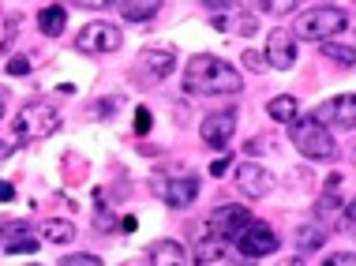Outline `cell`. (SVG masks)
Masks as SVG:
<instances>
[{
    "mask_svg": "<svg viewBox=\"0 0 356 266\" xmlns=\"http://www.w3.org/2000/svg\"><path fill=\"white\" fill-rule=\"evenodd\" d=\"M42 240H49V244H56V248H64V244L75 240V225L64 222V217H49V222L42 225Z\"/></svg>",
    "mask_w": 356,
    "mask_h": 266,
    "instance_id": "cell-20",
    "label": "cell"
},
{
    "mask_svg": "<svg viewBox=\"0 0 356 266\" xmlns=\"http://www.w3.org/2000/svg\"><path fill=\"white\" fill-rule=\"evenodd\" d=\"M12 199H15V188L8 180H0V203H12Z\"/></svg>",
    "mask_w": 356,
    "mask_h": 266,
    "instance_id": "cell-34",
    "label": "cell"
},
{
    "mask_svg": "<svg viewBox=\"0 0 356 266\" xmlns=\"http://www.w3.org/2000/svg\"><path fill=\"white\" fill-rule=\"evenodd\" d=\"M147 131H150V109L139 106V113H136V135H147Z\"/></svg>",
    "mask_w": 356,
    "mask_h": 266,
    "instance_id": "cell-27",
    "label": "cell"
},
{
    "mask_svg": "<svg viewBox=\"0 0 356 266\" xmlns=\"http://www.w3.org/2000/svg\"><path fill=\"white\" fill-rule=\"evenodd\" d=\"M270 68L277 72H289L296 64V45H293V34L289 31H274L270 38H266V56H263Z\"/></svg>",
    "mask_w": 356,
    "mask_h": 266,
    "instance_id": "cell-11",
    "label": "cell"
},
{
    "mask_svg": "<svg viewBox=\"0 0 356 266\" xmlns=\"http://www.w3.org/2000/svg\"><path fill=\"white\" fill-rule=\"evenodd\" d=\"M120 229H124V233H136V229H139V222H136V214H128V217H120Z\"/></svg>",
    "mask_w": 356,
    "mask_h": 266,
    "instance_id": "cell-35",
    "label": "cell"
},
{
    "mask_svg": "<svg viewBox=\"0 0 356 266\" xmlns=\"http://www.w3.org/2000/svg\"><path fill=\"white\" fill-rule=\"evenodd\" d=\"M277 244H282V240H277V233H274L266 222H255V217L236 233V248H240V255H252V259H259V255H274Z\"/></svg>",
    "mask_w": 356,
    "mask_h": 266,
    "instance_id": "cell-5",
    "label": "cell"
},
{
    "mask_svg": "<svg viewBox=\"0 0 356 266\" xmlns=\"http://www.w3.org/2000/svg\"><path fill=\"white\" fill-rule=\"evenodd\" d=\"M349 26V15L341 8H312V12L296 15V38L304 42H334V34H341Z\"/></svg>",
    "mask_w": 356,
    "mask_h": 266,
    "instance_id": "cell-4",
    "label": "cell"
},
{
    "mask_svg": "<svg viewBox=\"0 0 356 266\" xmlns=\"http://www.w3.org/2000/svg\"><path fill=\"white\" fill-rule=\"evenodd\" d=\"M315 120H319V124H338V128L349 131V128H353V120H356V98H353V94L330 98L319 113H315Z\"/></svg>",
    "mask_w": 356,
    "mask_h": 266,
    "instance_id": "cell-12",
    "label": "cell"
},
{
    "mask_svg": "<svg viewBox=\"0 0 356 266\" xmlns=\"http://www.w3.org/2000/svg\"><path fill=\"white\" fill-rule=\"evenodd\" d=\"M117 8H120L124 19H131V23H147V19L158 15L161 0H117Z\"/></svg>",
    "mask_w": 356,
    "mask_h": 266,
    "instance_id": "cell-17",
    "label": "cell"
},
{
    "mask_svg": "<svg viewBox=\"0 0 356 266\" xmlns=\"http://www.w3.org/2000/svg\"><path fill=\"white\" fill-rule=\"evenodd\" d=\"M214 26L218 31H225V34H240V38H252L255 34V15L248 12H214Z\"/></svg>",
    "mask_w": 356,
    "mask_h": 266,
    "instance_id": "cell-15",
    "label": "cell"
},
{
    "mask_svg": "<svg viewBox=\"0 0 356 266\" xmlns=\"http://www.w3.org/2000/svg\"><path fill=\"white\" fill-rule=\"evenodd\" d=\"M289 135H293V147L300 150L304 158H315V161H330L338 154V139H334V131L319 124L315 117H296L293 124H289Z\"/></svg>",
    "mask_w": 356,
    "mask_h": 266,
    "instance_id": "cell-2",
    "label": "cell"
},
{
    "mask_svg": "<svg viewBox=\"0 0 356 266\" xmlns=\"http://www.w3.org/2000/svg\"><path fill=\"white\" fill-rule=\"evenodd\" d=\"M31 72V60L26 56H15V60H8V75H26Z\"/></svg>",
    "mask_w": 356,
    "mask_h": 266,
    "instance_id": "cell-28",
    "label": "cell"
},
{
    "mask_svg": "<svg viewBox=\"0 0 356 266\" xmlns=\"http://www.w3.org/2000/svg\"><path fill=\"white\" fill-rule=\"evenodd\" d=\"M203 4H207V8H225L229 0H203Z\"/></svg>",
    "mask_w": 356,
    "mask_h": 266,
    "instance_id": "cell-38",
    "label": "cell"
},
{
    "mask_svg": "<svg viewBox=\"0 0 356 266\" xmlns=\"http://www.w3.org/2000/svg\"><path fill=\"white\" fill-rule=\"evenodd\" d=\"M161 195H165V206H172V210H184V206H191L199 199V180L195 176H172Z\"/></svg>",
    "mask_w": 356,
    "mask_h": 266,
    "instance_id": "cell-14",
    "label": "cell"
},
{
    "mask_svg": "<svg viewBox=\"0 0 356 266\" xmlns=\"http://www.w3.org/2000/svg\"><path fill=\"white\" fill-rule=\"evenodd\" d=\"M338 229L341 233H353V203L341 206V217H338Z\"/></svg>",
    "mask_w": 356,
    "mask_h": 266,
    "instance_id": "cell-30",
    "label": "cell"
},
{
    "mask_svg": "<svg viewBox=\"0 0 356 266\" xmlns=\"http://www.w3.org/2000/svg\"><path fill=\"white\" fill-rule=\"evenodd\" d=\"M120 45H124V38L113 23H86L79 38H75V49L79 53H117Z\"/></svg>",
    "mask_w": 356,
    "mask_h": 266,
    "instance_id": "cell-6",
    "label": "cell"
},
{
    "mask_svg": "<svg viewBox=\"0 0 356 266\" xmlns=\"http://www.w3.org/2000/svg\"><path fill=\"white\" fill-rule=\"evenodd\" d=\"M72 4H79V8H90V12H102V8H109L113 0H72Z\"/></svg>",
    "mask_w": 356,
    "mask_h": 266,
    "instance_id": "cell-31",
    "label": "cell"
},
{
    "mask_svg": "<svg viewBox=\"0 0 356 266\" xmlns=\"http://www.w3.org/2000/svg\"><path fill=\"white\" fill-rule=\"evenodd\" d=\"M184 90L199 94V98H218V94H240L244 90V75H236V68L221 56L199 53L188 60L184 68Z\"/></svg>",
    "mask_w": 356,
    "mask_h": 266,
    "instance_id": "cell-1",
    "label": "cell"
},
{
    "mask_svg": "<svg viewBox=\"0 0 356 266\" xmlns=\"http://www.w3.org/2000/svg\"><path fill=\"white\" fill-rule=\"evenodd\" d=\"M150 266H188V251L177 240H158L150 244Z\"/></svg>",
    "mask_w": 356,
    "mask_h": 266,
    "instance_id": "cell-16",
    "label": "cell"
},
{
    "mask_svg": "<svg viewBox=\"0 0 356 266\" xmlns=\"http://www.w3.org/2000/svg\"><path fill=\"white\" fill-rule=\"evenodd\" d=\"M64 26H68V15H64V8L49 4V8H42V12H38V31H42L45 38L64 34Z\"/></svg>",
    "mask_w": 356,
    "mask_h": 266,
    "instance_id": "cell-19",
    "label": "cell"
},
{
    "mask_svg": "<svg viewBox=\"0 0 356 266\" xmlns=\"http://www.w3.org/2000/svg\"><path fill=\"white\" fill-rule=\"evenodd\" d=\"M113 109H117V101H113V98H102L98 109H90V117H98V120H102V117H113Z\"/></svg>",
    "mask_w": 356,
    "mask_h": 266,
    "instance_id": "cell-29",
    "label": "cell"
},
{
    "mask_svg": "<svg viewBox=\"0 0 356 266\" xmlns=\"http://www.w3.org/2000/svg\"><path fill=\"white\" fill-rule=\"evenodd\" d=\"M244 64H248V68H263L266 60H263V53H252V49H248V53H244Z\"/></svg>",
    "mask_w": 356,
    "mask_h": 266,
    "instance_id": "cell-32",
    "label": "cell"
},
{
    "mask_svg": "<svg viewBox=\"0 0 356 266\" xmlns=\"http://www.w3.org/2000/svg\"><path fill=\"white\" fill-rule=\"evenodd\" d=\"M0 244H4L8 255H34L38 244H42V236L34 233V225H26V222L15 217V222L0 225Z\"/></svg>",
    "mask_w": 356,
    "mask_h": 266,
    "instance_id": "cell-9",
    "label": "cell"
},
{
    "mask_svg": "<svg viewBox=\"0 0 356 266\" xmlns=\"http://www.w3.org/2000/svg\"><path fill=\"white\" fill-rule=\"evenodd\" d=\"M296 4H300V0H263V12H270V15H293Z\"/></svg>",
    "mask_w": 356,
    "mask_h": 266,
    "instance_id": "cell-24",
    "label": "cell"
},
{
    "mask_svg": "<svg viewBox=\"0 0 356 266\" xmlns=\"http://www.w3.org/2000/svg\"><path fill=\"white\" fill-rule=\"evenodd\" d=\"M139 68L154 75V79H165V75H172V68H177V53L169 49V45H147V49L139 53Z\"/></svg>",
    "mask_w": 356,
    "mask_h": 266,
    "instance_id": "cell-13",
    "label": "cell"
},
{
    "mask_svg": "<svg viewBox=\"0 0 356 266\" xmlns=\"http://www.w3.org/2000/svg\"><path fill=\"white\" fill-rule=\"evenodd\" d=\"M218 259H225V244L221 240H203V244H195V251H191V263L195 266H210Z\"/></svg>",
    "mask_w": 356,
    "mask_h": 266,
    "instance_id": "cell-22",
    "label": "cell"
},
{
    "mask_svg": "<svg viewBox=\"0 0 356 266\" xmlns=\"http://www.w3.org/2000/svg\"><path fill=\"white\" fill-rule=\"evenodd\" d=\"M274 266H304V259H300V255H289V259H282V263H274Z\"/></svg>",
    "mask_w": 356,
    "mask_h": 266,
    "instance_id": "cell-36",
    "label": "cell"
},
{
    "mask_svg": "<svg viewBox=\"0 0 356 266\" xmlns=\"http://www.w3.org/2000/svg\"><path fill=\"white\" fill-rule=\"evenodd\" d=\"M229 165H233L229 158H218L214 165H210V176H225V169H229Z\"/></svg>",
    "mask_w": 356,
    "mask_h": 266,
    "instance_id": "cell-33",
    "label": "cell"
},
{
    "mask_svg": "<svg viewBox=\"0 0 356 266\" xmlns=\"http://www.w3.org/2000/svg\"><path fill=\"white\" fill-rule=\"evenodd\" d=\"M248 222H252V210H248V206H240V203H229V206L210 210L207 229H210V236H218V240H229V236H236Z\"/></svg>",
    "mask_w": 356,
    "mask_h": 266,
    "instance_id": "cell-8",
    "label": "cell"
},
{
    "mask_svg": "<svg viewBox=\"0 0 356 266\" xmlns=\"http://www.w3.org/2000/svg\"><path fill=\"white\" fill-rule=\"evenodd\" d=\"M60 266H102L98 255H86V251H75V255H60Z\"/></svg>",
    "mask_w": 356,
    "mask_h": 266,
    "instance_id": "cell-25",
    "label": "cell"
},
{
    "mask_svg": "<svg viewBox=\"0 0 356 266\" xmlns=\"http://www.w3.org/2000/svg\"><path fill=\"white\" fill-rule=\"evenodd\" d=\"M8 154H12V142H0V161H4Z\"/></svg>",
    "mask_w": 356,
    "mask_h": 266,
    "instance_id": "cell-37",
    "label": "cell"
},
{
    "mask_svg": "<svg viewBox=\"0 0 356 266\" xmlns=\"http://www.w3.org/2000/svg\"><path fill=\"white\" fill-rule=\"evenodd\" d=\"M323 266H356V255L353 251H338V255H330Z\"/></svg>",
    "mask_w": 356,
    "mask_h": 266,
    "instance_id": "cell-26",
    "label": "cell"
},
{
    "mask_svg": "<svg viewBox=\"0 0 356 266\" xmlns=\"http://www.w3.org/2000/svg\"><path fill=\"white\" fill-rule=\"evenodd\" d=\"M266 113H270V120H277V124H293L300 117V106H296L293 94H277V98L266 101Z\"/></svg>",
    "mask_w": 356,
    "mask_h": 266,
    "instance_id": "cell-18",
    "label": "cell"
},
{
    "mask_svg": "<svg viewBox=\"0 0 356 266\" xmlns=\"http://www.w3.org/2000/svg\"><path fill=\"white\" fill-rule=\"evenodd\" d=\"M0 117H4V94H0Z\"/></svg>",
    "mask_w": 356,
    "mask_h": 266,
    "instance_id": "cell-39",
    "label": "cell"
},
{
    "mask_svg": "<svg viewBox=\"0 0 356 266\" xmlns=\"http://www.w3.org/2000/svg\"><path fill=\"white\" fill-rule=\"evenodd\" d=\"M199 135H203L207 147L225 150L229 142H233V135H236V109L229 106V109H218V113H210V117H203Z\"/></svg>",
    "mask_w": 356,
    "mask_h": 266,
    "instance_id": "cell-7",
    "label": "cell"
},
{
    "mask_svg": "<svg viewBox=\"0 0 356 266\" xmlns=\"http://www.w3.org/2000/svg\"><path fill=\"white\" fill-rule=\"evenodd\" d=\"M236 188L248 199H263L274 188V173L259 161H244V165H236Z\"/></svg>",
    "mask_w": 356,
    "mask_h": 266,
    "instance_id": "cell-10",
    "label": "cell"
},
{
    "mask_svg": "<svg viewBox=\"0 0 356 266\" xmlns=\"http://www.w3.org/2000/svg\"><path fill=\"white\" fill-rule=\"evenodd\" d=\"M323 244H326V229H323L319 222H307V225H300V229H296V251H300V255L323 248Z\"/></svg>",
    "mask_w": 356,
    "mask_h": 266,
    "instance_id": "cell-21",
    "label": "cell"
},
{
    "mask_svg": "<svg viewBox=\"0 0 356 266\" xmlns=\"http://www.w3.org/2000/svg\"><path fill=\"white\" fill-rule=\"evenodd\" d=\"M323 53L330 56V60H338V64H345V68H353V45H323Z\"/></svg>",
    "mask_w": 356,
    "mask_h": 266,
    "instance_id": "cell-23",
    "label": "cell"
},
{
    "mask_svg": "<svg viewBox=\"0 0 356 266\" xmlns=\"http://www.w3.org/2000/svg\"><path fill=\"white\" fill-rule=\"evenodd\" d=\"M56 128H60V113L53 106H45V101H31V106H23L15 113V139L19 142H38V139H49L56 135Z\"/></svg>",
    "mask_w": 356,
    "mask_h": 266,
    "instance_id": "cell-3",
    "label": "cell"
}]
</instances>
